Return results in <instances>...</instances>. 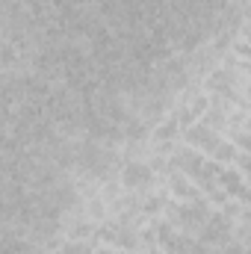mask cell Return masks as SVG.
<instances>
[{"label":"cell","instance_id":"obj_1","mask_svg":"<svg viewBox=\"0 0 251 254\" xmlns=\"http://www.w3.org/2000/svg\"><path fill=\"white\" fill-rule=\"evenodd\" d=\"M148 169L145 166H127V175H125V184L127 187H139V184H148Z\"/></svg>","mask_w":251,"mask_h":254}]
</instances>
